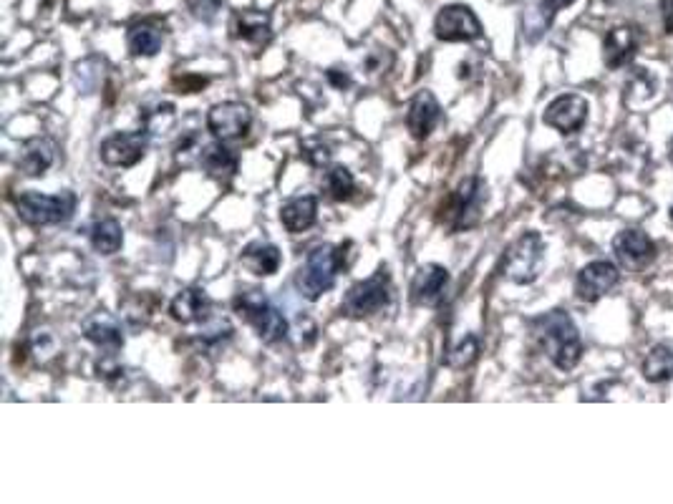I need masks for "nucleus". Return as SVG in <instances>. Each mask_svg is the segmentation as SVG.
<instances>
[{
    "label": "nucleus",
    "mask_w": 673,
    "mask_h": 504,
    "mask_svg": "<svg viewBox=\"0 0 673 504\" xmlns=\"http://www.w3.org/2000/svg\"><path fill=\"white\" fill-rule=\"evenodd\" d=\"M532 336L560 371H573L583 356L578 326L565 310H550L532 321Z\"/></svg>",
    "instance_id": "obj_1"
},
{
    "label": "nucleus",
    "mask_w": 673,
    "mask_h": 504,
    "mask_svg": "<svg viewBox=\"0 0 673 504\" xmlns=\"http://www.w3.org/2000/svg\"><path fill=\"white\" fill-rule=\"evenodd\" d=\"M346 268L343 263V247L333 245H318L308 252L305 263L295 273V288L305 300L316 303L321 295L333 290L338 273Z\"/></svg>",
    "instance_id": "obj_2"
},
{
    "label": "nucleus",
    "mask_w": 673,
    "mask_h": 504,
    "mask_svg": "<svg viewBox=\"0 0 673 504\" xmlns=\"http://www.w3.org/2000/svg\"><path fill=\"white\" fill-rule=\"evenodd\" d=\"M232 308L240 315L242 321L253 326V331L258 333V338L263 343H280L288 336V321L285 315L270 303L268 295L263 290H245V293H237L232 300Z\"/></svg>",
    "instance_id": "obj_3"
},
{
    "label": "nucleus",
    "mask_w": 673,
    "mask_h": 504,
    "mask_svg": "<svg viewBox=\"0 0 673 504\" xmlns=\"http://www.w3.org/2000/svg\"><path fill=\"white\" fill-rule=\"evenodd\" d=\"M545 263V242L537 232H525L507 247L502 258V275L515 285L535 283Z\"/></svg>",
    "instance_id": "obj_4"
},
{
    "label": "nucleus",
    "mask_w": 673,
    "mask_h": 504,
    "mask_svg": "<svg viewBox=\"0 0 673 504\" xmlns=\"http://www.w3.org/2000/svg\"><path fill=\"white\" fill-rule=\"evenodd\" d=\"M76 210V195L74 192H61V195H41V192H23L16 200V212L26 225L31 227H46V225H61V222L71 220Z\"/></svg>",
    "instance_id": "obj_5"
},
{
    "label": "nucleus",
    "mask_w": 673,
    "mask_h": 504,
    "mask_svg": "<svg viewBox=\"0 0 673 504\" xmlns=\"http://www.w3.org/2000/svg\"><path fill=\"white\" fill-rule=\"evenodd\" d=\"M391 303V273L386 265H381L371 278L351 285L341 303V313L348 318H369L381 313Z\"/></svg>",
    "instance_id": "obj_6"
},
{
    "label": "nucleus",
    "mask_w": 673,
    "mask_h": 504,
    "mask_svg": "<svg viewBox=\"0 0 673 504\" xmlns=\"http://www.w3.org/2000/svg\"><path fill=\"white\" fill-rule=\"evenodd\" d=\"M484 200H487V187H484L482 179L467 177L457 189H454V195L449 197L447 205H444L442 222L452 232L469 230V227L477 225L479 217H482Z\"/></svg>",
    "instance_id": "obj_7"
},
{
    "label": "nucleus",
    "mask_w": 673,
    "mask_h": 504,
    "mask_svg": "<svg viewBox=\"0 0 673 504\" xmlns=\"http://www.w3.org/2000/svg\"><path fill=\"white\" fill-rule=\"evenodd\" d=\"M253 111L242 101H222L207 111V132L220 142H237L250 134Z\"/></svg>",
    "instance_id": "obj_8"
},
{
    "label": "nucleus",
    "mask_w": 673,
    "mask_h": 504,
    "mask_svg": "<svg viewBox=\"0 0 673 504\" xmlns=\"http://www.w3.org/2000/svg\"><path fill=\"white\" fill-rule=\"evenodd\" d=\"M434 33L444 43H469L482 36V23L474 16V11L462 3L444 6L434 21Z\"/></svg>",
    "instance_id": "obj_9"
},
{
    "label": "nucleus",
    "mask_w": 673,
    "mask_h": 504,
    "mask_svg": "<svg viewBox=\"0 0 673 504\" xmlns=\"http://www.w3.org/2000/svg\"><path fill=\"white\" fill-rule=\"evenodd\" d=\"M149 137L152 134L147 129H139V132H127V134H111L109 139H104L99 147L101 162L109 164V167H121L129 169L134 164H139L147 154Z\"/></svg>",
    "instance_id": "obj_10"
},
{
    "label": "nucleus",
    "mask_w": 673,
    "mask_h": 504,
    "mask_svg": "<svg viewBox=\"0 0 673 504\" xmlns=\"http://www.w3.org/2000/svg\"><path fill=\"white\" fill-rule=\"evenodd\" d=\"M542 121L547 126H553L555 132L560 134L580 132L585 121H588V101L580 94L558 96L555 101H550V106L542 114Z\"/></svg>",
    "instance_id": "obj_11"
},
{
    "label": "nucleus",
    "mask_w": 673,
    "mask_h": 504,
    "mask_svg": "<svg viewBox=\"0 0 673 504\" xmlns=\"http://www.w3.org/2000/svg\"><path fill=\"white\" fill-rule=\"evenodd\" d=\"M618 280H621V273L610 260H595V263L585 265L583 270L575 278V293H578L580 300L585 303H595L603 295H608L610 290L616 288Z\"/></svg>",
    "instance_id": "obj_12"
},
{
    "label": "nucleus",
    "mask_w": 673,
    "mask_h": 504,
    "mask_svg": "<svg viewBox=\"0 0 673 504\" xmlns=\"http://www.w3.org/2000/svg\"><path fill=\"white\" fill-rule=\"evenodd\" d=\"M613 252H616L618 263L628 270H643L646 265H651V260L656 258V245H653L651 237L646 235L638 227H628L621 230L613 240Z\"/></svg>",
    "instance_id": "obj_13"
},
{
    "label": "nucleus",
    "mask_w": 673,
    "mask_h": 504,
    "mask_svg": "<svg viewBox=\"0 0 673 504\" xmlns=\"http://www.w3.org/2000/svg\"><path fill=\"white\" fill-rule=\"evenodd\" d=\"M81 331H84L86 341L94 343L96 348L106 351L109 356H114L116 351L124 348V328L116 321L114 315H109L106 310H96L81 323Z\"/></svg>",
    "instance_id": "obj_14"
},
{
    "label": "nucleus",
    "mask_w": 673,
    "mask_h": 504,
    "mask_svg": "<svg viewBox=\"0 0 673 504\" xmlns=\"http://www.w3.org/2000/svg\"><path fill=\"white\" fill-rule=\"evenodd\" d=\"M449 285V270L437 263H429L419 268V273L411 280V303L421 308H434L444 298V290Z\"/></svg>",
    "instance_id": "obj_15"
},
{
    "label": "nucleus",
    "mask_w": 673,
    "mask_h": 504,
    "mask_svg": "<svg viewBox=\"0 0 673 504\" xmlns=\"http://www.w3.org/2000/svg\"><path fill=\"white\" fill-rule=\"evenodd\" d=\"M442 119V106H439L437 96L432 91H419V94L411 99L409 114H406V129L414 139H426L434 132V126Z\"/></svg>",
    "instance_id": "obj_16"
},
{
    "label": "nucleus",
    "mask_w": 673,
    "mask_h": 504,
    "mask_svg": "<svg viewBox=\"0 0 673 504\" xmlns=\"http://www.w3.org/2000/svg\"><path fill=\"white\" fill-rule=\"evenodd\" d=\"M210 308H212L210 295L205 293V288H197V285L179 290V293L172 298V303H169V313H172L174 321L182 323V326L205 321L207 315H210Z\"/></svg>",
    "instance_id": "obj_17"
},
{
    "label": "nucleus",
    "mask_w": 673,
    "mask_h": 504,
    "mask_svg": "<svg viewBox=\"0 0 673 504\" xmlns=\"http://www.w3.org/2000/svg\"><path fill=\"white\" fill-rule=\"evenodd\" d=\"M232 36L237 41L250 43L253 48H265L273 41V26L270 16L263 11H237L232 16Z\"/></svg>",
    "instance_id": "obj_18"
},
{
    "label": "nucleus",
    "mask_w": 673,
    "mask_h": 504,
    "mask_svg": "<svg viewBox=\"0 0 673 504\" xmlns=\"http://www.w3.org/2000/svg\"><path fill=\"white\" fill-rule=\"evenodd\" d=\"M638 31L631 26H618L605 36L603 61L608 69H623L638 53Z\"/></svg>",
    "instance_id": "obj_19"
},
{
    "label": "nucleus",
    "mask_w": 673,
    "mask_h": 504,
    "mask_svg": "<svg viewBox=\"0 0 673 504\" xmlns=\"http://www.w3.org/2000/svg\"><path fill=\"white\" fill-rule=\"evenodd\" d=\"M318 220V197L316 195H300L285 202L280 207V222L290 235L311 230Z\"/></svg>",
    "instance_id": "obj_20"
},
{
    "label": "nucleus",
    "mask_w": 673,
    "mask_h": 504,
    "mask_svg": "<svg viewBox=\"0 0 673 504\" xmlns=\"http://www.w3.org/2000/svg\"><path fill=\"white\" fill-rule=\"evenodd\" d=\"M240 263L242 268H248L250 273L258 275V278H270V275L278 273L283 258H280V250L273 245V242L258 240L250 242V245L242 250Z\"/></svg>",
    "instance_id": "obj_21"
},
{
    "label": "nucleus",
    "mask_w": 673,
    "mask_h": 504,
    "mask_svg": "<svg viewBox=\"0 0 673 504\" xmlns=\"http://www.w3.org/2000/svg\"><path fill=\"white\" fill-rule=\"evenodd\" d=\"M200 167L205 169L212 179H230L237 174L240 157H237L230 147H225V142L217 139V142L205 144V147H202Z\"/></svg>",
    "instance_id": "obj_22"
},
{
    "label": "nucleus",
    "mask_w": 673,
    "mask_h": 504,
    "mask_svg": "<svg viewBox=\"0 0 673 504\" xmlns=\"http://www.w3.org/2000/svg\"><path fill=\"white\" fill-rule=\"evenodd\" d=\"M56 162V144L46 137H36L23 144V154L18 159V167L28 177H43Z\"/></svg>",
    "instance_id": "obj_23"
},
{
    "label": "nucleus",
    "mask_w": 673,
    "mask_h": 504,
    "mask_svg": "<svg viewBox=\"0 0 673 504\" xmlns=\"http://www.w3.org/2000/svg\"><path fill=\"white\" fill-rule=\"evenodd\" d=\"M127 46L132 56L152 58L162 51L164 46V31L154 21H139L129 26L127 31Z\"/></svg>",
    "instance_id": "obj_24"
},
{
    "label": "nucleus",
    "mask_w": 673,
    "mask_h": 504,
    "mask_svg": "<svg viewBox=\"0 0 673 504\" xmlns=\"http://www.w3.org/2000/svg\"><path fill=\"white\" fill-rule=\"evenodd\" d=\"M91 245H94L99 255H116L121 245H124V230H121V225L114 217L99 220L91 227Z\"/></svg>",
    "instance_id": "obj_25"
},
{
    "label": "nucleus",
    "mask_w": 673,
    "mask_h": 504,
    "mask_svg": "<svg viewBox=\"0 0 673 504\" xmlns=\"http://www.w3.org/2000/svg\"><path fill=\"white\" fill-rule=\"evenodd\" d=\"M139 119H142L144 129H147L149 134H162L167 132L169 126L174 124V119H177V109H174V104H169V101L154 99L139 109Z\"/></svg>",
    "instance_id": "obj_26"
},
{
    "label": "nucleus",
    "mask_w": 673,
    "mask_h": 504,
    "mask_svg": "<svg viewBox=\"0 0 673 504\" xmlns=\"http://www.w3.org/2000/svg\"><path fill=\"white\" fill-rule=\"evenodd\" d=\"M643 376L651 384H663L668 378H673V348L666 343H658L651 348V353L643 361Z\"/></svg>",
    "instance_id": "obj_27"
},
{
    "label": "nucleus",
    "mask_w": 673,
    "mask_h": 504,
    "mask_svg": "<svg viewBox=\"0 0 673 504\" xmlns=\"http://www.w3.org/2000/svg\"><path fill=\"white\" fill-rule=\"evenodd\" d=\"M323 189L333 202H346L356 189V179L346 167H331L323 174Z\"/></svg>",
    "instance_id": "obj_28"
},
{
    "label": "nucleus",
    "mask_w": 673,
    "mask_h": 504,
    "mask_svg": "<svg viewBox=\"0 0 673 504\" xmlns=\"http://www.w3.org/2000/svg\"><path fill=\"white\" fill-rule=\"evenodd\" d=\"M477 356H479V341L474 336H467L452 353H449L447 363L452 368H467L477 361Z\"/></svg>",
    "instance_id": "obj_29"
},
{
    "label": "nucleus",
    "mask_w": 673,
    "mask_h": 504,
    "mask_svg": "<svg viewBox=\"0 0 673 504\" xmlns=\"http://www.w3.org/2000/svg\"><path fill=\"white\" fill-rule=\"evenodd\" d=\"M185 3L192 11V16L200 18V21H205V23L215 21L217 11L222 8V0H185Z\"/></svg>",
    "instance_id": "obj_30"
},
{
    "label": "nucleus",
    "mask_w": 673,
    "mask_h": 504,
    "mask_svg": "<svg viewBox=\"0 0 673 504\" xmlns=\"http://www.w3.org/2000/svg\"><path fill=\"white\" fill-rule=\"evenodd\" d=\"M303 157H305V162L313 164V167H323V164H328V159H331V152H328L326 144H321V142H305Z\"/></svg>",
    "instance_id": "obj_31"
},
{
    "label": "nucleus",
    "mask_w": 673,
    "mask_h": 504,
    "mask_svg": "<svg viewBox=\"0 0 673 504\" xmlns=\"http://www.w3.org/2000/svg\"><path fill=\"white\" fill-rule=\"evenodd\" d=\"M570 3H573V0H542L540 11H542V16H545V21L550 23V21H553L555 13H558L560 8L570 6Z\"/></svg>",
    "instance_id": "obj_32"
},
{
    "label": "nucleus",
    "mask_w": 673,
    "mask_h": 504,
    "mask_svg": "<svg viewBox=\"0 0 673 504\" xmlns=\"http://www.w3.org/2000/svg\"><path fill=\"white\" fill-rule=\"evenodd\" d=\"M328 81H331L333 86H336V89H348V86H351V76L346 74V71H341V69H331L328 71Z\"/></svg>",
    "instance_id": "obj_33"
},
{
    "label": "nucleus",
    "mask_w": 673,
    "mask_h": 504,
    "mask_svg": "<svg viewBox=\"0 0 673 504\" xmlns=\"http://www.w3.org/2000/svg\"><path fill=\"white\" fill-rule=\"evenodd\" d=\"M661 13H663V26H666V33L673 36V0H661Z\"/></svg>",
    "instance_id": "obj_34"
},
{
    "label": "nucleus",
    "mask_w": 673,
    "mask_h": 504,
    "mask_svg": "<svg viewBox=\"0 0 673 504\" xmlns=\"http://www.w3.org/2000/svg\"><path fill=\"white\" fill-rule=\"evenodd\" d=\"M668 159H671V164H673V137H671V142H668Z\"/></svg>",
    "instance_id": "obj_35"
},
{
    "label": "nucleus",
    "mask_w": 673,
    "mask_h": 504,
    "mask_svg": "<svg viewBox=\"0 0 673 504\" xmlns=\"http://www.w3.org/2000/svg\"><path fill=\"white\" fill-rule=\"evenodd\" d=\"M668 217H671V220H673V205H671V210H668Z\"/></svg>",
    "instance_id": "obj_36"
}]
</instances>
